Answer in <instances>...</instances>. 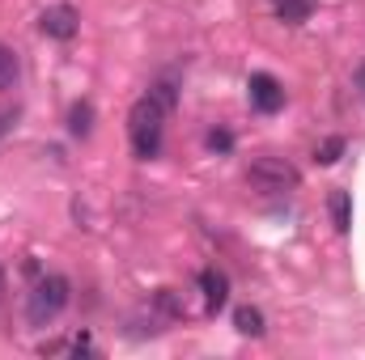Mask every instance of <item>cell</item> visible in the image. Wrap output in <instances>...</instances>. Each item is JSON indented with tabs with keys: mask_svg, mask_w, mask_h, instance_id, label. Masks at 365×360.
Wrapping results in <instances>:
<instances>
[{
	"mask_svg": "<svg viewBox=\"0 0 365 360\" xmlns=\"http://www.w3.org/2000/svg\"><path fill=\"white\" fill-rule=\"evenodd\" d=\"M166 115H170V110H166L153 93H145V97L128 110V136H132V149H136V157H140V162H153V157L162 153Z\"/></svg>",
	"mask_w": 365,
	"mask_h": 360,
	"instance_id": "1",
	"label": "cell"
},
{
	"mask_svg": "<svg viewBox=\"0 0 365 360\" xmlns=\"http://www.w3.org/2000/svg\"><path fill=\"white\" fill-rule=\"evenodd\" d=\"M68 297H73V284H68L64 275H38L34 288H30V297H26V318H30V327H51V322L64 314Z\"/></svg>",
	"mask_w": 365,
	"mask_h": 360,
	"instance_id": "2",
	"label": "cell"
},
{
	"mask_svg": "<svg viewBox=\"0 0 365 360\" xmlns=\"http://www.w3.org/2000/svg\"><path fill=\"white\" fill-rule=\"evenodd\" d=\"M247 179L251 186H259V191H268V195H284V191H297V166H289L284 157H255L251 162V170H247Z\"/></svg>",
	"mask_w": 365,
	"mask_h": 360,
	"instance_id": "3",
	"label": "cell"
},
{
	"mask_svg": "<svg viewBox=\"0 0 365 360\" xmlns=\"http://www.w3.org/2000/svg\"><path fill=\"white\" fill-rule=\"evenodd\" d=\"M38 30H43L47 38H56V43H68V38H77V30H81V13H77L73 4H51V9L38 13Z\"/></svg>",
	"mask_w": 365,
	"mask_h": 360,
	"instance_id": "4",
	"label": "cell"
},
{
	"mask_svg": "<svg viewBox=\"0 0 365 360\" xmlns=\"http://www.w3.org/2000/svg\"><path fill=\"white\" fill-rule=\"evenodd\" d=\"M247 90H251V106H255L259 115H276V110L284 106V90H280V81L268 77V73H255Z\"/></svg>",
	"mask_w": 365,
	"mask_h": 360,
	"instance_id": "5",
	"label": "cell"
},
{
	"mask_svg": "<svg viewBox=\"0 0 365 360\" xmlns=\"http://www.w3.org/2000/svg\"><path fill=\"white\" fill-rule=\"evenodd\" d=\"M200 288H204V305H208L212 314L230 301V275H225V271L204 268V271H200Z\"/></svg>",
	"mask_w": 365,
	"mask_h": 360,
	"instance_id": "6",
	"label": "cell"
},
{
	"mask_svg": "<svg viewBox=\"0 0 365 360\" xmlns=\"http://www.w3.org/2000/svg\"><path fill=\"white\" fill-rule=\"evenodd\" d=\"M234 327H238V335H251V339H259L268 327H264V309H255V305H238L234 309Z\"/></svg>",
	"mask_w": 365,
	"mask_h": 360,
	"instance_id": "7",
	"label": "cell"
},
{
	"mask_svg": "<svg viewBox=\"0 0 365 360\" xmlns=\"http://www.w3.org/2000/svg\"><path fill=\"white\" fill-rule=\"evenodd\" d=\"M310 13H314V0H276V17L289 21V26L310 21Z\"/></svg>",
	"mask_w": 365,
	"mask_h": 360,
	"instance_id": "8",
	"label": "cell"
},
{
	"mask_svg": "<svg viewBox=\"0 0 365 360\" xmlns=\"http://www.w3.org/2000/svg\"><path fill=\"white\" fill-rule=\"evenodd\" d=\"M331 225L340 233H349V225H353V199H349V191H331Z\"/></svg>",
	"mask_w": 365,
	"mask_h": 360,
	"instance_id": "9",
	"label": "cell"
},
{
	"mask_svg": "<svg viewBox=\"0 0 365 360\" xmlns=\"http://www.w3.org/2000/svg\"><path fill=\"white\" fill-rule=\"evenodd\" d=\"M68 132L81 136V140L93 132V106L90 102H73V110H68Z\"/></svg>",
	"mask_w": 365,
	"mask_h": 360,
	"instance_id": "10",
	"label": "cell"
},
{
	"mask_svg": "<svg viewBox=\"0 0 365 360\" xmlns=\"http://www.w3.org/2000/svg\"><path fill=\"white\" fill-rule=\"evenodd\" d=\"M21 77V64H17V51L0 43V90H13Z\"/></svg>",
	"mask_w": 365,
	"mask_h": 360,
	"instance_id": "11",
	"label": "cell"
},
{
	"mask_svg": "<svg viewBox=\"0 0 365 360\" xmlns=\"http://www.w3.org/2000/svg\"><path fill=\"white\" fill-rule=\"evenodd\" d=\"M340 153H344V136H327V140L314 149V162H319V166H336Z\"/></svg>",
	"mask_w": 365,
	"mask_h": 360,
	"instance_id": "12",
	"label": "cell"
},
{
	"mask_svg": "<svg viewBox=\"0 0 365 360\" xmlns=\"http://www.w3.org/2000/svg\"><path fill=\"white\" fill-rule=\"evenodd\" d=\"M208 149H212V153H230V149H234V136H230L225 127H212V132H208Z\"/></svg>",
	"mask_w": 365,
	"mask_h": 360,
	"instance_id": "13",
	"label": "cell"
},
{
	"mask_svg": "<svg viewBox=\"0 0 365 360\" xmlns=\"http://www.w3.org/2000/svg\"><path fill=\"white\" fill-rule=\"evenodd\" d=\"M149 93H153V97H158L166 110H175V85H170V81H158V85H153Z\"/></svg>",
	"mask_w": 365,
	"mask_h": 360,
	"instance_id": "14",
	"label": "cell"
},
{
	"mask_svg": "<svg viewBox=\"0 0 365 360\" xmlns=\"http://www.w3.org/2000/svg\"><path fill=\"white\" fill-rule=\"evenodd\" d=\"M158 305H162L166 314H182V305L175 301V292H170V288H162V292H158Z\"/></svg>",
	"mask_w": 365,
	"mask_h": 360,
	"instance_id": "15",
	"label": "cell"
},
{
	"mask_svg": "<svg viewBox=\"0 0 365 360\" xmlns=\"http://www.w3.org/2000/svg\"><path fill=\"white\" fill-rule=\"evenodd\" d=\"M0 301H4V268H0Z\"/></svg>",
	"mask_w": 365,
	"mask_h": 360,
	"instance_id": "16",
	"label": "cell"
}]
</instances>
